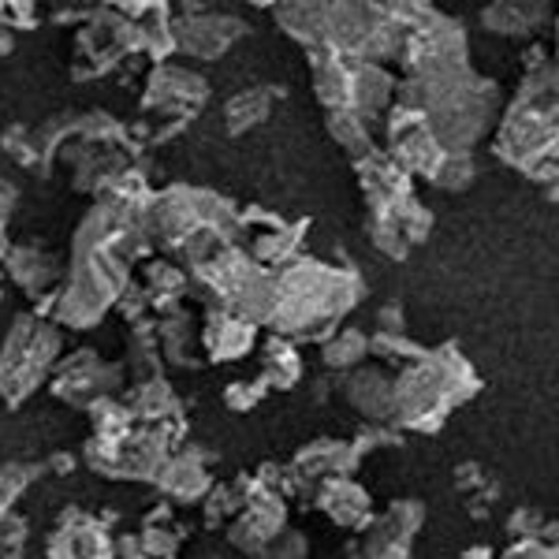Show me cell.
Masks as SVG:
<instances>
[{
  "label": "cell",
  "mask_w": 559,
  "mask_h": 559,
  "mask_svg": "<svg viewBox=\"0 0 559 559\" xmlns=\"http://www.w3.org/2000/svg\"><path fill=\"white\" fill-rule=\"evenodd\" d=\"M344 395L358 414H366L369 421H392L395 411V381L384 377L381 369H358L344 384Z\"/></svg>",
  "instance_id": "cell-10"
},
{
  "label": "cell",
  "mask_w": 559,
  "mask_h": 559,
  "mask_svg": "<svg viewBox=\"0 0 559 559\" xmlns=\"http://www.w3.org/2000/svg\"><path fill=\"white\" fill-rule=\"evenodd\" d=\"M395 97L403 105L421 108L429 131L444 150H474L485 134H492L500 116V83L477 75L471 60L414 71L395 90Z\"/></svg>",
  "instance_id": "cell-1"
},
{
  "label": "cell",
  "mask_w": 559,
  "mask_h": 559,
  "mask_svg": "<svg viewBox=\"0 0 559 559\" xmlns=\"http://www.w3.org/2000/svg\"><path fill=\"white\" fill-rule=\"evenodd\" d=\"M395 97L392 75L377 64V60H355V94H350V108L366 120L381 116Z\"/></svg>",
  "instance_id": "cell-11"
},
{
  "label": "cell",
  "mask_w": 559,
  "mask_h": 559,
  "mask_svg": "<svg viewBox=\"0 0 559 559\" xmlns=\"http://www.w3.org/2000/svg\"><path fill=\"white\" fill-rule=\"evenodd\" d=\"M299 377H302V362H299V355H295V347L284 344V340H273V344L265 347V384L295 388Z\"/></svg>",
  "instance_id": "cell-15"
},
{
  "label": "cell",
  "mask_w": 559,
  "mask_h": 559,
  "mask_svg": "<svg viewBox=\"0 0 559 559\" xmlns=\"http://www.w3.org/2000/svg\"><path fill=\"white\" fill-rule=\"evenodd\" d=\"M329 131L336 134V142L355 160L373 150V142H369V120L358 116L355 108H329Z\"/></svg>",
  "instance_id": "cell-12"
},
{
  "label": "cell",
  "mask_w": 559,
  "mask_h": 559,
  "mask_svg": "<svg viewBox=\"0 0 559 559\" xmlns=\"http://www.w3.org/2000/svg\"><path fill=\"white\" fill-rule=\"evenodd\" d=\"M377 324H381V332H403V324H407V318H403V310L395 302H388L377 310Z\"/></svg>",
  "instance_id": "cell-18"
},
{
  "label": "cell",
  "mask_w": 559,
  "mask_h": 559,
  "mask_svg": "<svg viewBox=\"0 0 559 559\" xmlns=\"http://www.w3.org/2000/svg\"><path fill=\"white\" fill-rule=\"evenodd\" d=\"M474 176H477V165H474V153L471 150H448V157L440 160L437 176L429 179L432 187H440V191H466V187H474Z\"/></svg>",
  "instance_id": "cell-14"
},
{
  "label": "cell",
  "mask_w": 559,
  "mask_h": 559,
  "mask_svg": "<svg viewBox=\"0 0 559 559\" xmlns=\"http://www.w3.org/2000/svg\"><path fill=\"white\" fill-rule=\"evenodd\" d=\"M556 20V60H559V15H552Z\"/></svg>",
  "instance_id": "cell-22"
},
{
  "label": "cell",
  "mask_w": 559,
  "mask_h": 559,
  "mask_svg": "<svg viewBox=\"0 0 559 559\" xmlns=\"http://www.w3.org/2000/svg\"><path fill=\"white\" fill-rule=\"evenodd\" d=\"M269 116V94L265 90H247L228 105V131H247Z\"/></svg>",
  "instance_id": "cell-17"
},
{
  "label": "cell",
  "mask_w": 559,
  "mask_h": 559,
  "mask_svg": "<svg viewBox=\"0 0 559 559\" xmlns=\"http://www.w3.org/2000/svg\"><path fill=\"white\" fill-rule=\"evenodd\" d=\"M276 15L292 38L350 60H366V45L384 23L373 0H280Z\"/></svg>",
  "instance_id": "cell-5"
},
{
  "label": "cell",
  "mask_w": 559,
  "mask_h": 559,
  "mask_svg": "<svg viewBox=\"0 0 559 559\" xmlns=\"http://www.w3.org/2000/svg\"><path fill=\"white\" fill-rule=\"evenodd\" d=\"M477 392H481V377L474 373L466 355H459L455 344L426 350L421 358L407 362L403 377L395 381L392 421L418 432H437L448 421V414L459 403L474 400Z\"/></svg>",
  "instance_id": "cell-3"
},
{
  "label": "cell",
  "mask_w": 559,
  "mask_h": 559,
  "mask_svg": "<svg viewBox=\"0 0 559 559\" xmlns=\"http://www.w3.org/2000/svg\"><path fill=\"white\" fill-rule=\"evenodd\" d=\"M556 15V0H489L481 26L500 38H534Z\"/></svg>",
  "instance_id": "cell-7"
},
{
  "label": "cell",
  "mask_w": 559,
  "mask_h": 559,
  "mask_svg": "<svg viewBox=\"0 0 559 559\" xmlns=\"http://www.w3.org/2000/svg\"><path fill=\"white\" fill-rule=\"evenodd\" d=\"M250 344H254V324L250 321H213L210 329V347L216 358H242L250 350Z\"/></svg>",
  "instance_id": "cell-13"
},
{
  "label": "cell",
  "mask_w": 559,
  "mask_h": 559,
  "mask_svg": "<svg viewBox=\"0 0 559 559\" xmlns=\"http://www.w3.org/2000/svg\"><path fill=\"white\" fill-rule=\"evenodd\" d=\"M366 355H369V340L355 329L336 332V336L324 344V366H332V369H350L362 362Z\"/></svg>",
  "instance_id": "cell-16"
},
{
  "label": "cell",
  "mask_w": 559,
  "mask_h": 559,
  "mask_svg": "<svg viewBox=\"0 0 559 559\" xmlns=\"http://www.w3.org/2000/svg\"><path fill=\"white\" fill-rule=\"evenodd\" d=\"M466 57H471V41H466L463 23L448 20V15L432 12V8L418 23L407 26L403 45H400V60L411 75L414 71L440 68V64H463Z\"/></svg>",
  "instance_id": "cell-6"
},
{
  "label": "cell",
  "mask_w": 559,
  "mask_h": 559,
  "mask_svg": "<svg viewBox=\"0 0 559 559\" xmlns=\"http://www.w3.org/2000/svg\"><path fill=\"white\" fill-rule=\"evenodd\" d=\"M545 60H548L545 45H530V49L522 52V71H526V68H537V64H545Z\"/></svg>",
  "instance_id": "cell-19"
},
{
  "label": "cell",
  "mask_w": 559,
  "mask_h": 559,
  "mask_svg": "<svg viewBox=\"0 0 559 559\" xmlns=\"http://www.w3.org/2000/svg\"><path fill=\"white\" fill-rule=\"evenodd\" d=\"M426 522V508L418 500H395L381 519L369 526V556H407L418 526Z\"/></svg>",
  "instance_id": "cell-8"
},
{
  "label": "cell",
  "mask_w": 559,
  "mask_h": 559,
  "mask_svg": "<svg viewBox=\"0 0 559 559\" xmlns=\"http://www.w3.org/2000/svg\"><path fill=\"white\" fill-rule=\"evenodd\" d=\"M269 552H276V556H302V552H306V540H299V537H295V540H284V545H273V548H269Z\"/></svg>",
  "instance_id": "cell-20"
},
{
  "label": "cell",
  "mask_w": 559,
  "mask_h": 559,
  "mask_svg": "<svg viewBox=\"0 0 559 559\" xmlns=\"http://www.w3.org/2000/svg\"><path fill=\"white\" fill-rule=\"evenodd\" d=\"M492 153L534 183L559 173V60L522 71V83L492 128Z\"/></svg>",
  "instance_id": "cell-2"
},
{
  "label": "cell",
  "mask_w": 559,
  "mask_h": 559,
  "mask_svg": "<svg viewBox=\"0 0 559 559\" xmlns=\"http://www.w3.org/2000/svg\"><path fill=\"white\" fill-rule=\"evenodd\" d=\"M537 187H540V191H545V198H548V202H552V205H559V173H552V176L545 179V183H537Z\"/></svg>",
  "instance_id": "cell-21"
},
{
  "label": "cell",
  "mask_w": 559,
  "mask_h": 559,
  "mask_svg": "<svg viewBox=\"0 0 559 559\" xmlns=\"http://www.w3.org/2000/svg\"><path fill=\"white\" fill-rule=\"evenodd\" d=\"M254 4H276V0H254Z\"/></svg>",
  "instance_id": "cell-23"
},
{
  "label": "cell",
  "mask_w": 559,
  "mask_h": 559,
  "mask_svg": "<svg viewBox=\"0 0 559 559\" xmlns=\"http://www.w3.org/2000/svg\"><path fill=\"white\" fill-rule=\"evenodd\" d=\"M318 503L329 511L340 526H350V530H366L373 522V508H369V496L350 481L347 474H332L329 481L321 485L318 492Z\"/></svg>",
  "instance_id": "cell-9"
},
{
  "label": "cell",
  "mask_w": 559,
  "mask_h": 559,
  "mask_svg": "<svg viewBox=\"0 0 559 559\" xmlns=\"http://www.w3.org/2000/svg\"><path fill=\"white\" fill-rule=\"evenodd\" d=\"M362 295V280L355 273H340L321 261H299L276 280L273 321L280 332H295L306 340H321L336 332V321Z\"/></svg>",
  "instance_id": "cell-4"
}]
</instances>
